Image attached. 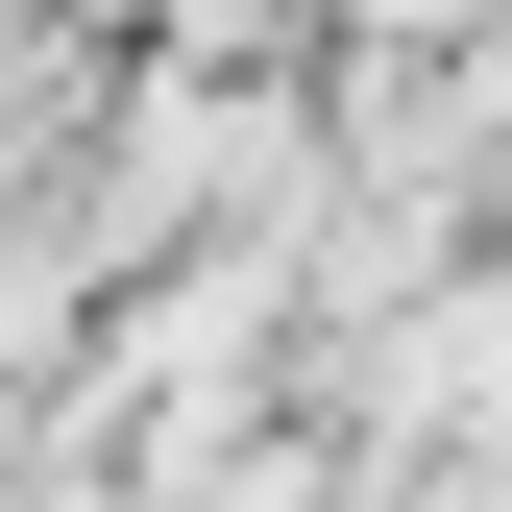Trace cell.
Returning a JSON list of instances; mask_svg holds the SVG:
<instances>
[{"label": "cell", "instance_id": "6da1fadb", "mask_svg": "<svg viewBox=\"0 0 512 512\" xmlns=\"http://www.w3.org/2000/svg\"><path fill=\"white\" fill-rule=\"evenodd\" d=\"M171 49H220V74H293V49H342V0H147Z\"/></svg>", "mask_w": 512, "mask_h": 512}]
</instances>
